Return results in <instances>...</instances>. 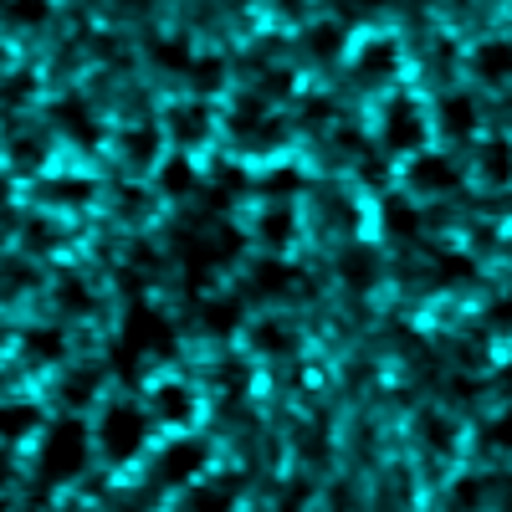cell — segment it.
Wrapping results in <instances>:
<instances>
[{
    "label": "cell",
    "instance_id": "8992f818",
    "mask_svg": "<svg viewBox=\"0 0 512 512\" xmlns=\"http://www.w3.org/2000/svg\"><path fill=\"white\" fill-rule=\"evenodd\" d=\"M400 72V47L395 36H369L359 57H354V77L364 82V88H379V82H390Z\"/></svg>",
    "mask_w": 512,
    "mask_h": 512
},
{
    "label": "cell",
    "instance_id": "484cf974",
    "mask_svg": "<svg viewBox=\"0 0 512 512\" xmlns=\"http://www.w3.org/2000/svg\"><path fill=\"white\" fill-rule=\"evenodd\" d=\"M379 216H384V231H390V236H400V241H410V236L420 231V210H415L405 195H390V200H384V210H379Z\"/></svg>",
    "mask_w": 512,
    "mask_h": 512
},
{
    "label": "cell",
    "instance_id": "681fc988",
    "mask_svg": "<svg viewBox=\"0 0 512 512\" xmlns=\"http://www.w3.org/2000/svg\"><path fill=\"white\" fill-rule=\"evenodd\" d=\"M134 512H139V507H134Z\"/></svg>",
    "mask_w": 512,
    "mask_h": 512
},
{
    "label": "cell",
    "instance_id": "7c38bea8",
    "mask_svg": "<svg viewBox=\"0 0 512 512\" xmlns=\"http://www.w3.org/2000/svg\"><path fill=\"white\" fill-rule=\"evenodd\" d=\"M338 277H344L354 292H369L379 282V246H369V241L344 246L338 251Z\"/></svg>",
    "mask_w": 512,
    "mask_h": 512
},
{
    "label": "cell",
    "instance_id": "3957f363",
    "mask_svg": "<svg viewBox=\"0 0 512 512\" xmlns=\"http://www.w3.org/2000/svg\"><path fill=\"white\" fill-rule=\"evenodd\" d=\"M379 139L390 154H420L425 144V113L415 98H395L390 108H384V123H379Z\"/></svg>",
    "mask_w": 512,
    "mask_h": 512
},
{
    "label": "cell",
    "instance_id": "1f68e13d",
    "mask_svg": "<svg viewBox=\"0 0 512 512\" xmlns=\"http://www.w3.org/2000/svg\"><path fill=\"white\" fill-rule=\"evenodd\" d=\"M149 52H154V62H159V67H169V72H190V62H195V57H190V47H185L180 36H159Z\"/></svg>",
    "mask_w": 512,
    "mask_h": 512
},
{
    "label": "cell",
    "instance_id": "cb8c5ba5",
    "mask_svg": "<svg viewBox=\"0 0 512 512\" xmlns=\"http://www.w3.org/2000/svg\"><path fill=\"white\" fill-rule=\"evenodd\" d=\"M41 200L47 205H88L93 200V180H82V175H57L41 185Z\"/></svg>",
    "mask_w": 512,
    "mask_h": 512
},
{
    "label": "cell",
    "instance_id": "277c9868",
    "mask_svg": "<svg viewBox=\"0 0 512 512\" xmlns=\"http://www.w3.org/2000/svg\"><path fill=\"white\" fill-rule=\"evenodd\" d=\"M205 466H210V451L200 441H169L154 456V482H164V487H195Z\"/></svg>",
    "mask_w": 512,
    "mask_h": 512
},
{
    "label": "cell",
    "instance_id": "603a6c76",
    "mask_svg": "<svg viewBox=\"0 0 512 512\" xmlns=\"http://www.w3.org/2000/svg\"><path fill=\"white\" fill-rule=\"evenodd\" d=\"M241 251H246V236H241L236 226H216V231L205 236V262H210V267H231Z\"/></svg>",
    "mask_w": 512,
    "mask_h": 512
},
{
    "label": "cell",
    "instance_id": "ee69618b",
    "mask_svg": "<svg viewBox=\"0 0 512 512\" xmlns=\"http://www.w3.org/2000/svg\"><path fill=\"white\" fill-rule=\"evenodd\" d=\"M11 477H16V466H11V451H6V446H0V487H6Z\"/></svg>",
    "mask_w": 512,
    "mask_h": 512
},
{
    "label": "cell",
    "instance_id": "5bb4252c",
    "mask_svg": "<svg viewBox=\"0 0 512 512\" xmlns=\"http://www.w3.org/2000/svg\"><path fill=\"white\" fill-rule=\"evenodd\" d=\"M41 431V410L31 400H0V446L31 441Z\"/></svg>",
    "mask_w": 512,
    "mask_h": 512
},
{
    "label": "cell",
    "instance_id": "74e56055",
    "mask_svg": "<svg viewBox=\"0 0 512 512\" xmlns=\"http://www.w3.org/2000/svg\"><path fill=\"white\" fill-rule=\"evenodd\" d=\"M6 21H11V26H47L52 11H47V6H6Z\"/></svg>",
    "mask_w": 512,
    "mask_h": 512
},
{
    "label": "cell",
    "instance_id": "7402d4cb",
    "mask_svg": "<svg viewBox=\"0 0 512 512\" xmlns=\"http://www.w3.org/2000/svg\"><path fill=\"white\" fill-rule=\"evenodd\" d=\"M415 436L425 441V451L446 456V451L456 446V425H451V415H441V410H425V415L415 420Z\"/></svg>",
    "mask_w": 512,
    "mask_h": 512
},
{
    "label": "cell",
    "instance_id": "d6986e66",
    "mask_svg": "<svg viewBox=\"0 0 512 512\" xmlns=\"http://www.w3.org/2000/svg\"><path fill=\"white\" fill-rule=\"evenodd\" d=\"M159 190H164V195H175V200L195 195V190H200V169H195L185 154L164 159V164H159Z\"/></svg>",
    "mask_w": 512,
    "mask_h": 512
},
{
    "label": "cell",
    "instance_id": "d590c367",
    "mask_svg": "<svg viewBox=\"0 0 512 512\" xmlns=\"http://www.w3.org/2000/svg\"><path fill=\"white\" fill-rule=\"evenodd\" d=\"M487 502V477H461L456 482V507L461 512H477Z\"/></svg>",
    "mask_w": 512,
    "mask_h": 512
},
{
    "label": "cell",
    "instance_id": "52a82bcc",
    "mask_svg": "<svg viewBox=\"0 0 512 512\" xmlns=\"http://www.w3.org/2000/svg\"><path fill=\"white\" fill-rule=\"evenodd\" d=\"M466 62H472L477 82H487V88H507V82H512V41L507 36H487V41L472 47Z\"/></svg>",
    "mask_w": 512,
    "mask_h": 512
},
{
    "label": "cell",
    "instance_id": "9a60e30c",
    "mask_svg": "<svg viewBox=\"0 0 512 512\" xmlns=\"http://www.w3.org/2000/svg\"><path fill=\"white\" fill-rule=\"evenodd\" d=\"M52 123L62 128V134L72 139V144H98L103 139V128H98V118L82 108L77 98H62V103H52Z\"/></svg>",
    "mask_w": 512,
    "mask_h": 512
},
{
    "label": "cell",
    "instance_id": "f35d334b",
    "mask_svg": "<svg viewBox=\"0 0 512 512\" xmlns=\"http://www.w3.org/2000/svg\"><path fill=\"white\" fill-rule=\"evenodd\" d=\"M487 328L492 333H512V292H502L497 303L487 308Z\"/></svg>",
    "mask_w": 512,
    "mask_h": 512
},
{
    "label": "cell",
    "instance_id": "f546056e",
    "mask_svg": "<svg viewBox=\"0 0 512 512\" xmlns=\"http://www.w3.org/2000/svg\"><path fill=\"white\" fill-rule=\"evenodd\" d=\"M482 180H487V185H507V180H512V144H507V139H492V144L482 149Z\"/></svg>",
    "mask_w": 512,
    "mask_h": 512
},
{
    "label": "cell",
    "instance_id": "e575fe53",
    "mask_svg": "<svg viewBox=\"0 0 512 512\" xmlns=\"http://www.w3.org/2000/svg\"><path fill=\"white\" fill-rule=\"evenodd\" d=\"M31 93H36V77L31 72H16V77L0 82V103H6V108H21Z\"/></svg>",
    "mask_w": 512,
    "mask_h": 512
},
{
    "label": "cell",
    "instance_id": "7bdbcfd3",
    "mask_svg": "<svg viewBox=\"0 0 512 512\" xmlns=\"http://www.w3.org/2000/svg\"><path fill=\"white\" fill-rule=\"evenodd\" d=\"M466 277H472L466 256H441V282H466Z\"/></svg>",
    "mask_w": 512,
    "mask_h": 512
},
{
    "label": "cell",
    "instance_id": "8d00e7d4",
    "mask_svg": "<svg viewBox=\"0 0 512 512\" xmlns=\"http://www.w3.org/2000/svg\"><path fill=\"white\" fill-rule=\"evenodd\" d=\"M26 287H31V272H26L21 262H16V267H11V262L0 267V297H21Z\"/></svg>",
    "mask_w": 512,
    "mask_h": 512
},
{
    "label": "cell",
    "instance_id": "30bf717a",
    "mask_svg": "<svg viewBox=\"0 0 512 512\" xmlns=\"http://www.w3.org/2000/svg\"><path fill=\"white\" fill-rule=\"evenodd\" d=\"M246 344L256 359H292L297 354V328H287L282 318H256L246 328Z\"/></svg>",
    "mask_w": 512,
    "mask_h": 512
},
{
    "label": "cell",
    "instance_id": "6da1fadb",
    "mask_svg": "<svg viewBox=\"0 0 512 512\" xmlns=\"http://www.w3.org/2000/svg\"><path fill=\"white\" fill-rule=\"evenodd\" d=\"M93 456V431L82 420H57L47 441H41V477H52V482H72L82 477V466H88Z\"/></svg>",
    "mask_w": 512,
    "mask_h": 512
},
{
    "label": "cell",
    "instance_id": "4fadbf2b",
    "mask_svg": "<svg viewBox=\"0 0 512 512\" xmlns=\"http://www.w3.org/2000/svg\"><path fill=\"white\" fill-rule=\"evenodd\" d=\"M123 338L139 354V349H169V338H175V333H169V318L159 308H134L128 323H123Z\"/></svg>",
    "mask_w": 512,
    "mask_h": 512
},
{
    "label": "cell",
    "instance_id": "f1b7e54d",
    "mask_svg": "<svg viewBox=\"0 0 512 512\" xmlns=\"http://www.w3.org/2000/svg\"><path fill=\"white\" fill-rule=\"evenodd\" d=\"M236 328H241V303H236V297H221V303L210 297V303H205V333L226 338V333H236Z\"/></svg>",
    "mask_w": 512,
    "mask_h": 512
},
{
    "label": "cell",
    "instance_id": "836d02e7",
    "mask_svg": "<svg viewBox=\"0 0 512 512\" xmlns=\"http://www.w3.org/2000/svg\"><path fill=\"white\" fill-rule=\"evenodd\" d=\"M482 451L487 456H507L512 451V415H492L482 425Z\"/></svg>",
    "mask_w": 512,
    "mask_h": 512
},
{
    "label": "cell",
    "instance_id": "f6af8a7d",
    "mask_svg": "<svg viewBox=\"0 0 512 512\" xmlns=\"http://www.w3.org/2000/svg\"><path fill=\"white\" fill-rule=\"evenodd\" d=\"M221 384H231V390H236V384H241V369H236V364H226V369H221Z\"/></svg>",
    "mask_w": 512,
    "mask_h": 512
},
{
    "label": "cell",
    "instance_id": "c3c4849f",
    "mask_svg": "<svg viewBox=\"0 0 512 512\" xmlns=\"http://www.w3.org/2000/svg\"><path fill=\"white\" fill-rule=\"evenodd\" d=\"M0 512H11V507H6V502H0Z\"/></svg>",
    "mask_w": 512,
    "mask_h": 512
},
{
    "label": "cell",
    "instance_id": "ab89813d",
    "mask_svg": "<svg viewBox=\"0 0 512 512\" xmlns=\"http://www.w3.org/2000/svg\"><path fill=\"white\" fill-rule=\"evenodd\" d=\"M11 159H16L21 169H36L41 159H47V149H41V139H16V144H11Z\"/></svg>",
    "mask_w": 512,
    "mask_h": 512
},
{
    "label": "cell",
    "instance_id": "7a4b0ae2",
    "mask_svg": "<svg viewBox=\"0 0 512 512\" xmlns=\"http://www.w3.org/2000/svg\"><path fill=\"white\" fill-rule=\"evenodd\" d=\"M144 441H149V420L144 410H134L128 400H113L98 420V451L113 461V466H128L144 456Z\"/></svg>",
    "mask_w": 512,
    "mask_h": 512
},
{
    "label": "cell",
    "instance_id": "9c48e42d",
    "mask_svg": "<svg viewBox=\"0 0 512 512\" xmlns=\"http://www.w3.org/2000/svg\"><path fill=\"white\" fill-rule=\"evenodd\" d=\"M210 123H216V118H210V108L195 98V103H175V108H169L164 134L175 139L180 149H195V144H205V139H210Z\"/></svg>",
    "mask_w": 512,
    "mask_h": 512
},
{
    "label": "cell",
    "instance_id": "7dc6e473",
    "mask_svg": "<svg viewBox=\"0 0 512 512\" xmlns=\"http://www.w3.org/2000/svg\"><path fill=\"white\" fill-rule=\"evenodd\" d=\"M0 62H6V47H0Z\"/></svg>",
    "mask_w": 512,
    "mask_h": 512
},
{
    "label": "cell",
    "instance_id": "4316f807",
    "mask_svg": "<svg viewBox=\"0 0 512 512\" xmlns=\"http://www.w3.org/2000/svg\"><path fill=\"white\" fill-rule=\"evenodd\" d=\"M62 354H67V338L57 328H31L26 333V359L31 364H57Z\"/></svg>",
    "mask_w": 512,
    "mask_h": 512
},
{
    "label": "cell",
    "instance_id": "ba28073f",
    "mask_svg": "<svg viewBox=\"0 0 512 512\" xmlns=\"http://www.w3.org/2000/svg\"><path fill=\"white\" fill-rule=\"evenodd\" d=\"M231 128H236V139H246V144H282V128H277V118L267 113V103L262 98H241L236 103V113H231Z\"/></svg>",
    "mask_w": 512,
    "mask_h": 512
},
{
    "label": "cell",
    "instance_id": "b9f144b4",
    "mask_svg": "<svg viewBox=\"0 0 512 512\" xmlns=\"http://www.w3.org/2000/svg\"><path fill=\"white\" fill-rule=\"evenodd\" d=\"M262 185H267L272 195H282V190H303V175H297V169H272Z\"/></svg>",
    "mask_w": 512,
    "mask_h": 512
},
{
    "label": "cell",
    "instance_id": "ffe728a7",
    "mask_svg": "<svg viewBox=\"0 0 512 512\" xmlns=\"http://www.w3.org/2000/svg\"><path fill=\"white\" fill-rule=\"evenodd\" d=\"M292 277H297V267L277 262V256H267V262H256V267H251V287L262 292V297H287V292L297 287Z\"/></svg>",
    "mask_w": 512,
    "mask_h": 512
},
{
    "label": "cell",
    "instance_id": "d4e9b609",
    "mask_svg": "<svg viewBox=\"0 0 512 512\" xmlns=\"http://www.w3.org/2000/svg\"><path fill=\"white\" fill-rule=\"evenodd\" d=\"M236 507V487L231 482H210V487H190L180 512H231Z\"/></svg>",
    "mask_w": 512,
    "mask_h": 512
},
{
    "label": "cell",
    "instance_id": "2e32d148",
    "mask_svg": "<svg viewBox=\"0 0 512 512\" xmlns=\"http://www.w3.org/2000/svg\"><path fill=\"white\" fill-rule=\"evenodd\" d=\"M123 164H134V169H149L154 159H159V149H164V128H154V123H134V128H123Z\"/></svg>",
    "mask_w": 512,
    "mask_h": 512
},
{
    "label": "cell",
    "instance_id": "83f0119b",
    "mask_svg": "<svg viewBox=\"0 0 512 512\" xmlns=\"http://www.w3.org/2000/svg\"><path fill=\"white\" fill-rule=\"evenodd\" d=\"M185 77H190V88H195L200 98H205V93H221V88H226V62H221V57H195Z\"/></svg>",
    "mask_w": 512,
    "mask_h": 512
},
{
    "label": "cell",
    "instance_id": "d6a6232c",
    "mask_svg": "<svg viewBox=\"0 0 512 512\" xmlns=\"http://www.w3.org/2000/svg\"><path fill=\"white\" fill-rule=\"evenodd\" d=\"M21 236H26V251H36V256H41V251H57V246H62V231H57V226H52L47 216L26 221V226H21Z\"/></svg>",
    "mask_w": 512,
    "mask_h": 512
},
{
    "label": "cell",
    "instance_id": "ac0fdd59",
    "mask_svg": "<svg viewBox=\"0 0 512 512\" xmlns=\"http://www.w3.org/2000/svg\"><path fill=\"white\" fill-rule=\"evenodd\" d=\"M436 113H441L436 123H441V134H446V139H466V134L477 128V103L466 98V93H446Z\"/></svg>",
    "mask_w": 512,
    "mask_h": 512
},
{
    "label": "cell",
    "instance_id": "8fae6325",
    "mask_svg": "<svg viewBox=\"0 0 512 512\" xmlns=\"http://www.w3.org/2000/svg\"><path fill=\"white\" fill-rule=\"evenodd\" d=\"M154 415L164 420V425H180V431H185V425L200 415V405H195V390H190V384H180V379H164V384H154Z\"/></svg>",
    "mask_w": 512,
    "mask_h": 512
},
{
    "label": "cell",
    "instance_id": "44dd1931",
    "mask_svg": "<svg viewBox=\"0 0 512 512\" xmlns=\"http://www.w3.org/2000/svg\"><path fill=\"white\" fill-rule=\"evenodd\" d=\"M52 303L62 308V313H93V287L88 282H82L77 272H62L57 282H52Z\"/></svg>",
    "mask_w": 512,
    "mask_h": 512
},
{
    "label": "cell",
    "instance_id": "60d3db41",
    "mask_svg": "<svg viewBox=\"0 0 512 512\" xmlns=\"http://www.w3.org/2000/svg\"><path fill=\"white\" fill-rule=\"evenodd\" d=\"M93 390H98V379H93V374H72V379L62 384V395H67L72 405H88V395H93Z\"/></svg>",
    "mask_w": 512,
    "mask_h": 512
},
{
    "label": "cell",
    "instance_id": "5b68a950",
    "mask_svg": "<svg viewBox=\"0 0 512 512\" xmlns=\"http://www.w3.org/2000/svg\"><path fill=\"white\" fill-rule=\"evenodd\" d=\"M461 185V169L446 159V154H415L410 164H405V190L410 195H451Z\"/></svg>",
    "mask_w": 512,
    "mask_h": 512
},
{
    "label": "cell",
    "instance_id": "4dcf8cb0",
    "mask_svg": "<svg viewBox=\"0 0 512 512\" xmlns=\"http://www.w3.org/2000/svg\"><path fill=\"white\" fill-rule=\"evenodd\" d=\"M308 52H313L318 62H333L338 52H344V26H338V21H318V26L308 31Z\"/></svg>",
    "mask_w": 512,
    "mask_h": 512
},
{
    "label": "cell",
    "instance_id": "bcb514c9",
    "mask_svg": "<svg viewBox=\"0 0 512 512\" xmlns=\"http://www.w3.org/2000/svg\"><path fill=\"white\" fill-rule=\"evenodd\" d=\"M502 384H507V390H512V364H507V369H502Z\"/></svg>",
    "mask_w": 512,
    "mask_h": 512
},
{
    "label": "cell",
    "instance_id": "e0dca14e",
    "mask_svg": "<svg viewBox=\"0 0 512 512\" xmlns=\"http://www.w3.org/2000/svg\"><path fill=\"white\" fill-rule=\"evenodd\" d=\"M256 241L272 246V251H287L297 241V210L287 205H267L262 216H256Z\"/></svg>",
    "mask_w": 512,
    "mask_h": 512
}]
</instances>
